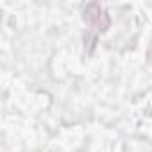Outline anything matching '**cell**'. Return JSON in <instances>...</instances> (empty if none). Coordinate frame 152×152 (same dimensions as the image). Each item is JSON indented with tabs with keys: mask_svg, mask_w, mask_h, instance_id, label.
Returning a JSON list of instances; mask_svg holds the SVG:
<instances>
[{
	"mask_svg": "<svg viewBox=\"0 0 152 152\" xmlns=\"http://www.w3.org/2000/svg\"><path fill=\"white\" fill-rule=\"evenodd\" d=\"M84 20H86L90 25L97 27L99 31H106V29L109 27V16H107L106 11H104L100 6H97V4H90V6L84 9Z\"/></svg>",
	"mask_w": 152,
	"mask_h": 152,
	"instance_id": "1",
	"label": "cell"
}]
</instances>
